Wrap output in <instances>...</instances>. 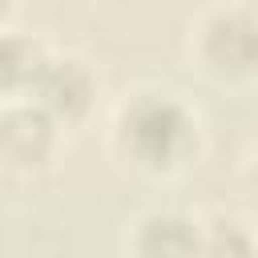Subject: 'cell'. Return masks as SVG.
Masks as SVG:
<instances>
[{
  "mask_svg": "<svg viewBox=\"0 0 258 258\" xmlns=\"http://www.w3.org/2000/svg\"><path fill=\"white\" fill-rule=\"evenodd\" d=\"M117 145L141 169H173L198 145V121L173 93H137L117 113Z\"/></svg>",
  "mask_w": 258,
  "mask_h": 258,
  "instance_id": "cell-1",
  "label": "cell"
},
{
  "mask_svg": "<svg viewBox=\"0 0 258 258\" xmlns=\"http://www.w3.org/2000/svg\"><path fill=\"white\" fill-rule=\"evenodd\" d=\"M93 93H97V81L89 64L77 56H44L28 85V101L40 105L52 121H77L93 105Z\"/></svg>",
  "mask_w": 258,
  "mask_h": 258,
  "instance_id": "cell-2",
  "label": "cell"
},
{
  "mask_svg": "<svg viewBox=\"0 0 258 258\" xmlns=\"http://www.w3.org/2000/svg\"><path fill=\"white\" fill-rule=\"evenodd\" d=\"M129 258H202V226L181 210H149L133 222Z\"/></svg>",
  "mask_w": 258,
  "mask_h": 258,
  "instance_id": "cell-3",
  "label": "cell"
},
{
  "mask_svg": "<svg viewBox=\"0 0 258 258\" xmlns=\"http://www.w3.org/2000/svg\"><path fill=\"white\" fill-rule=\"evenodd\" d=\"M202 56L222 73H246L258 64V20L250 12H210L202 24Z\"/></svg>",
  "mask_w": 258,
  "mask_h": 258,
  "instance_id": "cell-4",
  "label": "cell"
},
{
  "mask_svg": "<svg viewBox=\"0 0 258 258\" xmlns=\"http://www.w3.org/2000/svg\"><path fill=\"white\" fill-rule=\"evenodd\" d=\"M0 145H4V165L8 169H36L56 149V121L32 101L28 105H8Z\"/></svg>",
  "mask_w": 258,
  "mask_h": 258,
  "instance_id": "cell-5",
  "label": "cell"
},
{
  "mask_svg": "<svg viewBox=\"0 0 258 258\" xmlns=\"http://www.w3.org/2000/svg\"><path fill=\"white\" fill-rule=\"evenodd\" d=\"M202 258H258V242L234 218H218L202 230Z\"/></svg>",
  "mask_w": 258,
  "mask_h": 258,
  "instance_id": "cell-6",
  "label": "cell"
},
{
  "mask_svg": "<svg viewBox=\"0 0 258 258\" xmlns=\"http://www.w3.org/2000/svg\"><path fill=\"white\" fill-rule=\"evenodd\" d=\"M254 181H258V157H254Z\"/></svg>",
  "mask_w": 258,
  "mask_h": 258,
  "instance_id": "cell-7",
  "label": "cell"
}]
</instances>
